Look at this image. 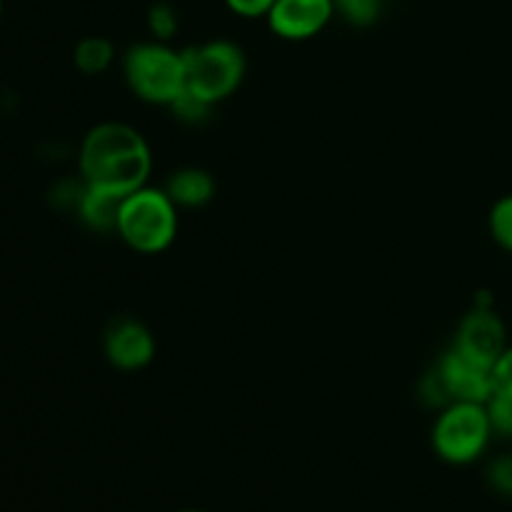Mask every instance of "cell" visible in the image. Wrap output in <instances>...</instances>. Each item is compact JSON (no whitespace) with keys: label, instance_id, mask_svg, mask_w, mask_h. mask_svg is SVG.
Returning a JSON list of instances; mask_svg holds the SVG:
<instances>
[{"label":"cell","instance_id":"6da1fadb","mask_svg":"<svg viewBox=\"0 0 512 512\" xmlns=\"http://www.w3.org/2000/svg\"><path fill=\"white\" fill-rule=\"evenodd\" d=\"M78 170L85 185L128 195L148 185L153 153L138 128L118 120L93 125L78 148Z\"/></svg>","mask_w":512,"mask_h":512},{"label":"cell","instance_id":"7a4b0ae2","mask_svg":"<svg viewBox=\"0 0 512 512\" xmlns=\"http://www.w3.org/2000/svg\"><path fill=\"white\" fill-rule=\"evenodd\" d=\"M178 210L180 208L173 203L168 190L143 185V188L125 195L123 203H120L115 233L135 253H165L178 238Z\"/></svg>","mask_w":512,"mask_h":512},{"label":"cell","instance_id":"3957f363","mask_svg":"<svg viewBox=\"0 0 512 512\" xmlns=\"http://www.w3.org/2000/svg\"><path fill=\"white\" fill-rule=\"evenodd\" d=\"M123 75L135 98L170 108L185 93L183 50L160 40H145L123 55Z\"/></svg>","mask_w":512,"mask_h":512},{"label":"cell","instance_id":"277c9868","mask_svg":"<svg viewBox=\"0 0 512 512\" xmlns=\"http://www.w3.org/2000/svg\"><path fill=\"white\" fill-rule=\"evenodd\" d=\"M185 90L210 105L228 100L243 85L248 58L233 40H205L183 50Z\"/></svg>","mask_w":512,"mask_h":512},{"label":"cell","instance_id":"5b68a950","mask_svg":"<svg viewBox=\"0 0 512 512\" xmlns=\"http://www.w3.org/2000/svg\"><path fill=\"white\" fill-rule=\"evenodd\" d=\"M493 440L488 410L483 403H450L438 410L430 445L433 453L448 465H473Z\"/></svg>","mask_w":512,"mask_h":512},{"label":"cell","instance_id":"8992f818","mask_svg":"<svg viewBox=\"0 0 512 512\" xmlns=\"http://www.w3.org/2000/svg\"><path fill=\"white\" fill-rule=\"evenodd\" d=\"M508 345V328H505L503 318L495 313L493 303H475L463 315L453 338L455 350L468 355L475 363L488 365V368H493V363Z\"/></svg>","mask_w":512,"mask_h":512},{"label":"cell","instance_id":"52a82bcc","mask_svg":"<svg viewBox=\"0 0 512 512\" xmlns=\"http://www.w3.org/2000/svg\"><path fill=\"white\" fill-rule=\"evenodd\" d=\"M153 333L148 325L130 315H118L108 323L103 333V353L113 368L133 373V370H143L153 363L155 358Z\"/></svg>","mask_w":512,"mask_h":512},{"label":"cell","instance_id":"ba28073f","mask_svg":"<svg viewBox=\"0 0 512 512\" xmlns=\"http://www.w3.org/2000/svg\"><path fill=\"white\" fill-rule=\"evenodd\" d=\"M335 18V0H275L268 28L283 40H310Z\"/></svg>","mask_w":512,"mask_h":512},{"label":"cell","instance_id":"9c48e42d","mask_svg":"<svg viewBox=\"0 0 512 512\" xmlns=\"http://www.w3.org/2000/svg\"><path fill=\"white\" fill-rule=\"evenodd\" d=\"M438 373L443 378L445 390H448L453 403H488L490 395L495 393L493 385V368L480 365L455 350L450 345L448 353L438 360Z\"/></svg>","mask_w":512,"mask_h":512},{"label":"cell","instance_id":"30bf717a","mask_svg":"<svg viewBox=\"0 0 512 512\" xmlns=\"http://www.w3.org/2000/svg\"><path fill=\"white\" fill-rule=\"evenodd\" d=\"M165 190H168V195L178 208L195 210L203 208V205H208L215 198L218 185H215V178L208 170L190 165V168L175 170L168 178V183H165Z\"/></svg>","mask_w":512,"mask_h":512},{"label":"cell","instance_id":"8fae6325","mask_svg":"<svg viewBox=\"0 0 512 512\" xmlns=\"http://www.w3.org/2000/svg\"><path fill=\"white\" fill-rule=\"evenodd\" d=\"M125 195H115L110 190L93 188V185H85L83 198L78 203V218L83 220L85 228L95 230V233H115L118 228V215H120V203H123Z\"/></svg>","mask_w":512,"mask_h":512},{"label":"cell","instance_id":"7c38bea8","mask_svg":"<svg viewBox=\"0 0 512 512\" xmlns=\"http://www.w3.org/2000/svg\"><path fill=\"white\" fill-rule=\"evenodd\" d=\"M113 60L115 45L103 35H88V38L78 40L73 50L75 68L83 75H103L113 65Z\"/></svg>","mask_w":512,"mask_h":512},{"label":"cell","instance_id":"4fadbf2b","mask_svg":"<svg viewBox=\"0 0 512 512\" xmlns=\"http://www.w3.org/2000/svg\"><path fill=\"white\" fill-rule=\"evenodd\" d=\"M385 0H335V15L355 28H368L383 15Z\"/></svg>","mask_w":512,"mask_h":512},{"label":"cell","instance_id":"5bb4252c","mask_svg":"<svg viewBox=\"0 0 512 512\" xmlns=\"http://www.w3.org/2000/svg\"><path fill=\"white\" fill-rule=\"evenodd\" d=\"M488 228L495 243H498L505 253H512V193L495 200V205L490 208L488 215Z\"/></svg>","mask_w":512,"mask_h":512},{"label":"cell","instance_id":"9a60e30c","mask_svg":"<svg viewBox=\"0 0 512 512\" xmlns=\"http://www.w3.org/2000/svg\"><path fill=\"white\" fill-rule=\"evenodd\" d=\"M180 28L178 10L170 3H155L150 5L148 10V30L153 35V40H160V43H170L175 38Z\"/></svg>","mask_w":512,"mask_h":512},{"label":"cell","instance_id":"2e32d148","mask_svg":"<svg viewBox=\"0 0 512 512\" xmlns=\"http://www.w3.org/2000/svg\"><path fill=\"white\" fill-rule=\"evenodd\" d=\"M485 410H488L493 435L512 440V395L493 393L488 403H485Z\"/></svg>","mask_w":512,"mask_h":512},{"label":"cell","instance_id":"e0dca14e","mask_svg":"<svg viewBox=\"0 0 512 512\" xmlns=\"http://www.w3.org/2000/svg\"><path fill=\"white\" fill-rule=\"evenodd\" d=\"M213 108L215 105L205 103V100H200L198 95L188 93V90H185V93L180 95L173 105H170V110H173L175 118L183 120V123H188V125H198V123H203V120H208V115L213 113Z\"/></svg>","mask_w":512,"mask_h":512},{"label":"cell","instance_id":"ac0fdd59","mask_svg":"<svg viewBox=\"0 0 512 512\" xmlns=\"http://www.w3.org/2000/svg\"><path fill=\"white\" fill-rule=\"evenodd\" d=\"M485 480H488V485L495 493L512 500V453L498 455L495 460H490L488 470H485Z\"/></svg>","mask_w":512,"mask_h":512},{"label":"cell","instance_id":"d6986e66","mask_svg":"<svg viewBox=\"0 0 512 512\" xmlns=\"http://www.w3.org/2000/svg\"><path fill=\"white\" fill-rule=\"evenodd\" d=\"M228 5L230 13L240 15V18H268L270 8H273L275 0H223Z\"/></svg>","mask_w":512,"mask_h":512},{"label":"cell","instance_id":"ffe728a7","mask_svg":"<svg viewBox=\"0 0 512 512\" xmlns=\"http://www.w3.org/2000/svg\"><path fill=\"white\" fill-rule=\"evenodd\" d=\"M493 385L495 393L512 395V345H508L493 363Z\"/></svg>","mask_w":512,"mask_h":512},{"label":"cell","instance_id":"44dd1931","mask_svg":"<svg viewBox=\"0 0 512 512\" xmlns=\"http://www.w3.org/2000/svg\"><path fill=\"white\" fill-rule=\"evenodd\" d=\"M178 512H208V510H195V508H188V510H178Z\"/></svg>","mask_w":512,"mask_h":512},{"label":"cell","instance_id":"7402d4cb","mask_svg":"<svg viewBox=\"0 0 512 512\" xmlns=\"http://www.w3.org/2000/svg\"><path fill=\"white\" fill-rule=\"evenodd\" d=\"M3 8L5 5H3V0H0V18H3Z\"/></svg>","mask_w":512,"mask_h":512}]
</instances>
